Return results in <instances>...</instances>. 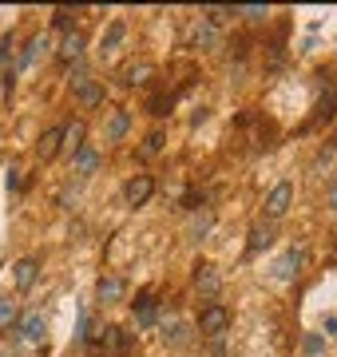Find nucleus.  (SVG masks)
<instances>
[{
    "instance_id": "f257e3e1",
    "label": "nucleus",
    "mask_w": 337,
    "mask_h": 357,
    "mask_svg": "<svg viewBox=\"0 0 337 357\" xmlns=\"http://www.w3.org/2000/svg\"><path fill=\"white\" fill-rule=\"evenodd\" d=\"M226 325H230V309H226L223 302H207V306H203V314H198V334L218 341L226 334Z\"/></svg>"
},
{
    "instance_id": "5701e85b",
    "label": "nucleus",
    "mask_w": 337,
    "mask_h": 357,
    "mask_svg": "<svg viewBox=\"0 0 337 357\" xmlns=\"http://www.w3.org/2000/svg\"><path fill=\"white\" fill-rule=\"evenodd\" d=\"M163 334H167V341H175V345H183V341H187V329H183L178 322H171V318L163 322Z\"/></svg>"
},
{
    "instance_id": "a211bd4d",
    "label": "nucleus",
    "mask_w": 337,
    "mask_h": 357,
    "mask_svg": "<svg viewBox=\"0 0 337 357\" xmlns=\"http://www.w3.org/2000/svg\"><path fill=\"white\" fill-rule=\"evenodd\" d=\"M83 135H88V127H83V119H72V123L64 127V147L72 151V155H76V151L83 147Z\"/></svg>"
},
{
    "instance_id": "f03ea898",
    "label": "nucleus",
    "mask_w": 337,
    "mask_h": 357,
    "mask_svg": "<svg viewBox=\"0 0 337 357\" xmlns=\"http://www.w3.org/2000/svg\"><path fill=\"white\" fill-rule=\"evenodd\" d=\"M289 203H294V183H278L270 195H266V218H270V223L286 218Z\"/></svg>"
},
{
    "instance_id": "ddd939ff",
    "label": "nucleus",
    "mask_w": 337,
    "mask_h": 357,
    "mask_svg": "<svg viewBox=\"0 0 337 357\" xmlns=\"http://www.w3.org/2000/svg\"><path fill=\"white\" fill-rule=\"evenodd\" d=\"M274 243V223H258L254 230H250V243H246V254H262L266 246Z\"/></svg>"
},
{
    "instance_id": "39448f33",
    "label": "nucleus",
    "mask_w": 337,
    "mask_h": 357,
    "mask_svg": "<svg viewBox=\"0 0 337 357\" xmlns=\"http://www.w3.org/2000/svg\"><path fill=\"white\" fill-rule=\"evenodd\" d=\"M302 262H305V250H302V246H289V250H286V258L274 266V278H278V282H289V278L302 270Z\"/></svg>"
},
{
    "instance_id": "f3484780",
    "label": "nucleus",
    "mask_w": 337,
    "mask_h": 357,
    "mask_svg": "<svg viewBox=\"0 0 337 357\" xmlns=\"http://www.w3.org/2000/svg\"><path fill=\"white\" fill-rule=\"evenodd\" d=\"M127 131H131V112H112V119H108V139L119 143Z\"/></svg>"
},
{
    "instance_id": "c756f323",
    "label": "nucleus",
    "mask_w": 337,
    "mask_h": 357,
    "mask_svg": "<svg viewBox=\"0 0 337 357\" xmlns=\"http://www.w3.org/2000/svg\"><path fill=\"white\" fill-rule=\"evenodd\" d=\"M329 163H334V147H325V151H321L318 159H314V171H325Z\"/></svg>"
},
{
    "instance_id": "393cba45",
    "label": "nucleus",
    "mask_w": 337,
    "mask_h": 357,
    "mask_svg": "<svg viewBox=\"0 0 337 357\" xmlns=\"http://www.w3.org/2000/svg\"><path fill=\"white\" fill-rule=\"evenodd\" d=\"M12 318H17V302L12 298H0V329H8Z\"/></svg>"
},
{
    "instance_id": "72a5a7b5",
    "label": "nucleus",
    "mask_w": 337,
    "mask_h": 357,
    "mask_svg": "<svg viewBox=\"0 0 337 357\" xmlns=\"http://www.w3.org/2000/svg\"><path fill=\"white\" fill-rule=\"evenodd\" d=\"M329 211H337V178L329 183Z\"/></svg>"
},
{
    "instance_id": "f8f14e48",
    "label": "nucleus",
    "mask_w": 337,
    "mask_h": 357,
    "mask_svg": "<svg viewBox=\"0 0 337 357\" xmlns=\"http://www.w3.org/2000/svg\"><path fill=\"white\" fill-rule=\"evenodd\" d=\"M210 227H214V214H210V211H194L191 214V227H187V238H191V243H203V238L210 234Z\"/></svg>"
},
{
    "instance_id": "0eeeda50",
    "label": "nucleus",
    "mask_w": 337,
    "mask_h": 357,
    "mask_svg": "<svg viewBox=\"0 0 337 357\" xmlns=\"http://www.w3.org/2000/svg\"><path fill=\"white\" fill-rule=\"evenodd\" d=\"M60 147H64V127H48L44 135H40V143H36V155L48 163L60 155Z\"/></svg>"
},
{
    "instance_id": "a878e982",
    "label": "nucleus",
    "mask_w": 337,
    "mask_h": 357,
    "mask_svg": "<svg viewBox=\"0 0 337 357\" xmlns=\"http://www.w3.org/2000/svg\"><path fill=\"white\" fill-rule=\"evenodd\" d=\"M52 24H56V28H64V32L72 36V8H56V17H52Z\"/></svg>"
},
{
    "instance_id": "aec40b11",
    "label": "nucleus",
    "mask_w": 337,
    "mask_h": 357,
    "mask_svg": "<svg viewBox=\"0 0 337 357\" xmlns=\"http://www.w3.org/2000/svg\"><path fill=\"white\" fill-rule=\"evenodd\" d=\"M151 76H155V68L151 64H131L127 72H123V83H147Z\"/></svg>"
},
{
    "instance_id": "dca6fc26",
    "label": "nucleus",
    "mask_w": 337,
    "mask_h": 357,
    "mask_svg": "<svg viewBox=\"0 0 337 357\" xmlns=\"http://www.w3.org/2000/svg\"><path fill=\"white\" fill-rule=\"evenodd\" d=\"M44 52H48V36H32V40H28V48L20 52V60H17V64H20V68H32L36 60L44 56Z\"/></svg>"
},
{
    "instance_id": "7c9ffc66",
    "label": "nucleus",
    "mask_w": 337,
    "mask_h": 357,
    "mask_svg": "<svg viewBox=\"0 0 337 357\" xmlns=\"http://www.w3.org/2000/svg\"><path fill=\"white\" fill-rule=\"evenodd\" d=\"M72 198H76V187H64V195H60V207H72Z\"/></svg>"
},
{
    "instance_id": "1a4fd4ad",
    "label": "nucleus",
    "mask_w": 337,
    "mask_h": 357,
    "mask_svg": "<svg viewBox=\"0 0 337 357\" xmlns=\"http://www.w3.org/2000/svg\"><path fill=\"white\" fill-rule=\"evenodd\" d=\"M72 171H76V175H96L99 171V155H96V147H88L83 143L80 151H76V155H72Z\"/></svg>"
},
{
    "instance_id": "b1692460",
    "label": "nucleus",
    "mask_w": 337,
    "mask_h": 357,
    "mask_svg": "<svg viewBox=\"0 0 337 357\" xmlns=\"http://www.w3.org/2000/svg\"><path fill=\"white\" fill-rule=\"evenodd\" d=\"M302 349L309 357H318L321 349H325V338H321V334H305V338H302Z\"/></svg>"
},
{
    "instance_id": "c85d7f7f",
    "label": "nucleus",
    "mask_w": 337,
    "mask_h": 357,
    "mask_svg": "<svg viewBox=\"0 0 337 357\" xmlns=\"http://www.w3.org/2000/svg\"><path fill=\"white\" fill-rule=\"evenodd\" d=\"M12 52H17L12 48V36H4V40H0V64L4 68H8V60H12Z\"/></svg>"
},
{
    "instance_id": "473e14b6",
    "label": "nucleus",
    "mask_w": 337,
    "mask_h": 357,
    "mask_svg": "<svg viewBox=\"0 0 337 357\" xmlns=\"http://www.w3.org/2000/svg\"><path fill=\"white\" fill-rule=\"evenodd\" d=\"M325 338H337V318H325Z\"/></svg>"
},
{
    "instance_id": "6ab92c4d",
    "label": "nucleus",
    "mask_w": 337,
    "mask_h": 357,
    "mask_svg": "<svg viewBox=\"0 0 337 357\" xmlns=\"http://www.w3.org/2000/svg\"><path fill=\"white\" fill-rule=\"evenodd\" d=\"M80 56H83V36H80V32L64 36V48H60V60H64V64H72V60H80Z\"/></svg>"
},
{
    "instance_id": "4be33fe9",
    "label": "nucleus",
    "mask_w": 337,
    "mask_h": 357,
    "mask_svg": "<svg viewBox=\"0 0 337 357\" xmlns=\"http://www.w3.org/2000/svg\"><path fill=\"white\" fill-rule=\"evenodd\" d=\"M119 40H123V24H119V20H115L112 28H108V32H103V40H99V48H103V56H108V52H112L115 44H119Z\"/></svg>"
},
{
    "instance_id": "9d476101",
    "label": "nucleus",
    "mask_w": 337,
    "mask_h": 357,
    "mask_svg": "<svg viewBox=\"0 0 337 357\" xmlns=\"http://www.w3.org/2000/svg\"><path fill=\"white\" fill-rule=\"evenodd\" d=\"M123 290H127V286H123V278H119V274H103V278H99V286H96V298H99V302H119Z\"/></svg>"
},
{
    "instance_id": "423d86ee",
    "label": "nucleus",
    "mask_w": 337,
    "mask_h": 357,
    "mask_svg": "<svg viewBox=\"0 0 337 357\" xmlns=\"http://www.w3.org/2000/svg\"><path fill=\"white\" fill-rule=\"evenodd\" d=\"M36 274H40V262H36V258H20L17 266H12V286H17V290H32Z\"/></svg>"
},
{
    "instance_id": "bb28decb",
    "label": "nucleus",
    "mask_w": 337,
    "mask_h": 357,
    "mask_svg": "<svg viewBox=\"0 0 337 357\" xmlns=\"http://www.w3.org/2000/svg\"><path fill=\"white\" fill-rule=\"evenodd\" d=\"M163 143H167V139H163V131H151V135H147V147H143V151H147V155H159Z\"/></svg>"
},
{
    "instance_id": "2eb2a0df",
    "label": "nucleus",
    "mask_w": 337,
    "mask_h": 357,
    "mask_svg": "<svg viewBox=\"0 0 337 357\" xmlns=\"http://www.w3.org/2000/svg\"><path fill=\"white\" fill-rule=\"evenodd\" d=\"M131 314L139 318V325H151V322H155V294L143 290L135 302H131Z\"/></svg>"
},
{
    "instance_id": "4468645a",
    "label": "nucleus",
    "mask_w": 337,
    "mask_h": 357,
    "mask_svg": "<svg viewBox=\"0 0 337 357\" xmlns=\"http://www.w3.org/2000/svg\"><path fill=\"white\" fill-rule=\"evenodd\" d=\"M194 48H203V52L218 48V28H214V24H210L207 17L194 24Z\"/></svg>"
},
{
    "instance_id": "2f4dec72",
    "label": "nucleus",
    "mask_w": 337,
    "mask_h": 357,
    "mask_svg": "<svg viewBox=\"0 0 337 357\" xmlns=\"http://www.w3.org/2000/svg\"><path fill=\"white\" fill-rule=\"evenodd\" d=\"M8 191H20V171H8Z\"/></svg>"
},
{
    "instance_id": "6e6552de",
    "label": "nucleus",
    "mask_w": 337,
    "mask_h": 357,
    "mask_svg": "<svg viewBox=\"0 0 337 357\" xmlns=\"http://www.w3.org/2000/svg\"><path fill=\"white\" fill-rule=\"evenodd\" d=\"M194 286L214 298V294H218V286H223V278H218V270H214L210 262H198V266H194Z\"/></svg>"
},
{
    "instance_id": "9b49d317",
    "label": "nucleus",
    "mask_w": 337,
    "mask_h": 357,
    "mask_svg": "<svg viewBox=\"0 0 337 357\" xmlns=\"http://www.w3.org/2000/svg\"><path fill=\"white\" fill-rule=\"evenodd\" d=\"M76 99H80L83 108H99V103H103V88L83 76V80H76Z\"/></svg>"
},
{
    "instance_id": "20e7f679",
    "label": "nucleus",
    "mask_w": 337,
    "mask_h": 357,
    "mask_svg": "<svg viewBox=\"0 0 337 357\" xmlns=\"http://www.w3.org/2000/svg\"><path fill=\"white\" fill-rule=\"evenodd\" d=\"M48 334V322H44V314L40 309H28L24 318H20V341H28V345H40Z\"/></svg>"
},
{
    "instance_id": "cd10ccee",
    "label": "nucleus",
    "mask_w": 337,
    "mask_h": 357,
    "mask_svg": "<svg viewBox=\"0 0 337 357\" xmlns=\"http://www.w3.org/2000/svg\"><path fill=\"white\" fill-rule=\"evenodd\" d=\"M171 103H175L171 96H155V99H151V112H155V115H167V112H171Z\"/></svg>"
},
{
    "instance_id": "7ed1b4c3",
    "label": "nucleus",
    "mask_w": 337,
    "mask_h": 357,
    "mask_svg": "<svg viewBox=\"0 0 337 357\" xmlns=\"http://www.w3.org/2000/svg\"><path fill=\"white\" fill-rule=\"evenodd\" d=\"M151 195H155V178L151 175H131L127 187H123V203L127 207H143Z\"/></svg>"
},
{
    "instance_id": "412c9836",
    "label": "nucleus",
    "mask_w": 337,
    "mask_h": 357,
    "mask_svg": "<svg viewBox=\"0 0 337 357\" xmlns=\"http://www.w3.org/2000/svg\"><path fill=\"white\" fill-rule=\"evenodd\" d=\"M234 17H246L250 24H262V20L270 17V8H262V4H246V8H234Z\"/></svg>"
}]
</instances>
